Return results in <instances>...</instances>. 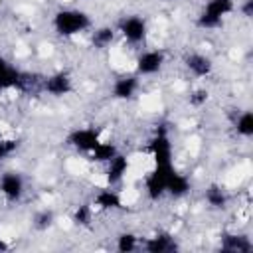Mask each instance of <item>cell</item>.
Listing matches in <instances>:
<instances>
[{
    "label": "cell",
    "instance_id": "14",
    "mask_svg": "<svg viewBox=\"0 0 253 253\" xmlns=\"http://www.w3.org/2000/svg\"><path fill=\"white\" fill-rule=\"evenodd\" d=\"M140 247H144L146 251H152V253H166V251L178 249V243L170 233H156V235L148 237L144 243H140Z\"/></svg>",
    "mask_w": 253,
    "mask_h": 253
},
{
    "label": "cell",
    "instance_id": "5",
    "mask_svg": "<svg viewBox=\"0 0 253 253\" xmlns=\"http://www.w3.org/2000/svg\"><path fill=\"white\" fill-rule=\"evenodd\" d=\"M26 194V180L20 172L16 170H6L0 172V196L10 202V204H18Z\"/></svg>",
    "mask_w": 253,
    "mask_h": 253
},
{
    "label": "cell",
    "instance_id": "1",
    "mask_svg": "<svg viewBox=\"0 0 253 253\" xmlns=\"http://www.w3.org/2000/svg\"><path fill=\"white\" fill-rule=\"evenodd\" d=\"M51 28L59 38L69 40V38H77L81 34H89L93 28V20L85 10L75 8V6H65V8H59L53 12Z\"/></svg>",
    "mask_w": 253,
    "mask_h": 253
},
{
    "label": "cell",
    "instance_id": "12",
    "mask_svg": "<svg viewBox=\"0 0 253 253\" xmlns=\"http://www.w3.org/2000/svg\"><path fill=\"white\" fill-rule=\"evenodd\" d=\"M107 176V182H109V186L111 184H119V182H123L125 180V176L128 174V158L125 156V154H121V152H117L109 162H107V172H105Z\"/></svg>",
    "mask_w": 253,
    "mask_h": 253
},
{
    "label": "cell",
    "instance_id": "20",
    "mask_svg": "<svg viewBox=\"0 0 253 253\" xmlns=\"http://www.w3.org/2000/svg\"><path fill=\"white\" fill-rule=\"evenodd\" d=\"M93 219V206H79L73 213V221L77 225H89Z\"/></svg>",
    "mask_w": 253,
    "mask_h": 253
},
{
    "label": "cell",
    "instance_id": "17",
    "mask_svg": "<svg viewBox=\"0 0 253 253\" xmlns=\"http://www.w3.org/2000/svg\"><path fill=\"white\" fill-rule=\"evenodd\" d=\"M221 249L229 251V253H249L253 249V245H251L249 237H245L241 233H227V235H223Z\"/></svg>",
    "mask_w": 253,
    "mask_h": 253
},
{
    "label": "cell",
    "instance_id": "13",
    "mask_svg": "<svg viewBox=\"0 0 253 253\" xmlns=\"http://www.w3.org/2000/svg\"><path fill=\"white\" fill-rule=\"evenodd\" d=\"M89 38L95 49H109L117 38V30L113 26H97V28H91Z\"/></svg>",
    "mask_w": 253,
    "mask_h": 253
},
{
    "label": "cell",
    "instance_id": "9",
    "mask_svg": "<svg viewBox=\"0 0 253 253\" xmlns=\"http://www.w3.org/2000/svg\"><path fill=\"white\" fill-rule=\"evenodd\" d=\"M99 142H101V136L95 128H77L69 136V144L79 152H87V154H91Z\"/></svg>",
    "mask_w": 253,
    "mask_h": 253
},
{
    "label": "cell",
    "instance_id": "15",
    "mask_svg": "<svg viewBox=\"0 0 253 253\" xmlns=\"http://www.w3.org/2000/svg\"><path fill=\"white\" fill-rule=\"evenodd\" d=\"M233 130L243 140H249L253 136V113L249 109L237 111V115L233 117Z\"/></svg>",
    "mask_w": 253,
    "mask_h": 253
},
{
    "label": "cell",
    "instance_id": "7",
    "mask_svg": "<svg viewBox=\"0 0 253 253\" xmlns=\"http://www.w3.org/2000/svg\"><path fill=\"white\" fill-rule=\"evenodd\" d=\"M40 89L51 97H65L73 91V79L67 71H53L40 81Z\"/></svg>",
    "mask_w": 253,
    "mask_h": 253
},
{
    "label": "cell",
    "instance_id": "10",
    "mask_svg": "<svg viewBox=\"0 0 253 253\" xmlns=\"http://www.w3.org/2000/svg\"><path fill=\"white\" fill-rule=\"evenodd\" d=\"M192 190V182L186 174L182 172H176L174 168H170L168 176H166V196L178 200V198H184L188 196Z\"/></svg>",
    "mask_w": 253,
    "mask_h": 253
},
{
    "label": "cell",
    "instance_id": "2",
    "mask_svg": "<svg viewBox=\"0 0 253 253\" xmlns=\"http://www.w3.org/2000/svg\"><path fill=\"white\" fill-rule=\"evenodd\" d=\"M235 0H206L196 18V24L200 30H215L227 16L235 12Z\"/></svg>",
    "mask_w": 253,
    "mask_h": 253
},
{
    "label": "cell",
    "instance_id": "3",
    "mask_svg": "<svg viewBox=\"0 0 253 253\" xmlns=\"http://www.w3.org/2000/svg\"><path fill=\"white\" fill-rule=\"evenodd\" d=\"M115 30H117V36L125 43H128L130 47H138L140 43H144V40L148 36V24H146V20L142 16H136V14L121 18V22L117 24Z\"/></svg>",
    "mask_w": 253,
    "mask_h": 253
},
{
    "label": "cell",
    "instance_id": "21",
    "mask_svg": "<svg viewBox=\"0 0 253 253\" xmlns=\"http://www.w3.org/2000/svg\"><path fill=\"white\" fill-rule=\"evenodd\" d=\"M51 223H53V213L49 210H43L42 213H38L34 217V227H38V229H47V227H51Z\"/></svg>",
    "mask_w": 253,
    "mask_h": 253
},
{
    "label": "cell",
    "instance_id": "8",
    "mask_svg": "<svg viewBox=\"0 0 253 253\" xmlns=\"http://www.w3.org/2000/svg\"><path fill=\"white\" fill-rule=\"evenodd\" d=\"M140 91V77L136 73H125L117 77L111 85V95L117 101H130Z\"/></svg>",
    "mask_w": 253,
    "mask_h": 253
},
{
    "label": "cell",
    "instance_id": "4",
    "mask_svg": "<svg viewBox=\"0 0 253 253\" xmlns=\"http://www.w3.org/2000/svg\"><path fill=\"white\" fill-rule=\"evenodd\" d=\"M166 65V53L160 47H142L134 57V73L138 77H152Z\"/></svg>",
    "mask_w": 253,
    "mask_h": 253
},
{
    "label": "cell",
    "instance_id": "18",
    "mask_svg": "<svg viewBox=\"0 0 253 253\" xmlns=\"http://www.w3.org/2000/svg\"><path fill=\"white\" fill-rule=\"evenodd\" d=\"M140 243H142V241H140L138 235L132 233V231H123V233H119V237H117V249L123 251V253L138 249Z\"/></svg>",
    "mask_w": 253,
    "mask_h": 253
},
{
    "label": "cell",
    "instance_id": "22",
    "mask_svg": "<svg viewBox=\"0 0 253 253\" xmlns=\"http://www.w3.org/2000/svg\"><path fill=\"white\" fill-rule=\"evenodd\" d=\"M206 101H208V91H206V89H194V91L190 93V103H192L194 107H202Z\"/></svg>",
    "mask_w": 253,
    "mask_h": 253
},
{
    "label": "cell",
    "instance_id": "11",
    "mask_svg": "<svg viewBox=\"0 0 253 253\" xmlns=\"http://www.w3.org/2000/svg\"><path fill=\"white\" fill-rule=\"evenodd\" d=\"M123 206V198L117 190L113 188H101L95 196H93V208L101 210V211H113L119 210Z\"/></svg>",
    "mask_w": 253,
    "mask_h": 253
},
{
    "label": "cell",
    "instance_id": "19",
    "mask_svg": "<svg viewBox=\"0 0 253 253\" xmlns=\"http://www.w3.org/2000/svg\"><path fill=\"white\" fill-rule=\"evenodd\" d=\"M18 150V140L16 138H4L0 136V164L10 160Z\"/></svg>",
    "mask_w": 253,
    "mask_h": 253
},
{
    "label": "cell",
    "instance_id": "23",
    "mask_svg": "<svg viewBox=\"0 0 253 253\" xmlns=\"http://www.w3.org/2000/svg\"><path fill=\"white\" fill-rule=\"evenodd\" d=\"M0 136H2V130H0Z\"/></svg>",
    "mask_w": 253,
    "mask_h": 253
},
{
    "label": "cell",
    "instance_id": "6",
    "mask_svg": "<svg viewBox=\"0 0 253 253\" xmlns=\"http://www.w3.org/2000/svg\"><path fill=\"white\" fill-rule=\"evenodd\" d=\"M184 69L188 71V75H192L194 79H206L213 73V59L204 53V51H188L184 55Z\"/></svg>",
    "mask_w": 253,
    "mask_h": 253
},
{
    "label": "cell",
    "instance_id": "16",
    "mask_svg": "<svg viewBox=\"0 0 253 253\" xmlns=\"http://www.w3.org/2000/svg\"><path fill=\"white\" fill-rule=\"evenodd\" d=\"M204 200L211 210H223L229 204V196L223 190V186H219V184H210L204 190Z\"/></svg>",
    "mask_w": 253,
    "mask_h": 253
}]
</instances>
